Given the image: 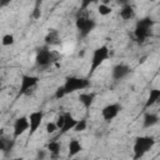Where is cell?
I'll return each instance as SVG.
<instances>
[{"label": "cell", "instance_id": "13", "mask_svg": "<svg viewBox=\"0 0 160 160\" xmlns=\"http://www.w3.org/2000/svg\"><path fill=\"white\" fill-rule=\"evenodd\" d=\"M81 150H82V145L78 139H71L69 141V145H68V155H69V158L76 156Z\"/></svg>", "mask_w": 160, "mask_h": 160}, {"label": "cell", "instance_id": "6", "mask_svg": "<svg viewBox=\"0 0 160 160\" xmlns=\"http://www.w3.org/2000/svg\"><path fill=\"white\" fill-rule=\"evenodd\" d=\"M75 26H76V29L79 30L80 36L85 38V36H88V35L95 29L96 22H95L92 19L88 18V16L80 15V16H78L76 20H75Z\"/></svg>", "mask_w": 160, "mask_h": 160}, {"label": "cell", "instance_id": "20", "mask_svg": "<svg viewBox=\"0 0 160 160\" xmlns=\"http://www.w3.org/2000/svg\"><path fill=\"white\" fill-rule=\"evenodd\" d=\"M98 12L101 15V16H108L112 12V9L106 4V2H102L98 6Z\"/></svg>", "mask_w": 160, "mask_h": 160}, {"label": "cell", "instance_id": "28", "mask_svg": "<svg viewBox=\"0 0 160 160\" xmlns=\"http://www.w3.org/2000/svg\"><path fill=\"white\" fill-rule=\"evenodd\" d=\"M90 4H91V1H82V2H81V8H82V9H86Z\"/></svg>", "mask_w": 160, "mask_h": 160}, {"label": "cell", "instance_id": "24", "mask_svg": "<svg viewBox=\"0 0 160 160\" xmlns=\"http://www.w3.org/2000/svg\"><path fill=\"white\" fill-rule=\"evenodd\" d=\"M56 130H59L58 126H56V122L49 121V122L46 124V132H48V134H54Z\"/></svg>", "mask_w": 160, "mask_h": 160}, {"label": "cell", "instance_id": "7", "mask_svg": "<svg viewBox=\"0 0 160 160\" xmlns=\"http://www.w3.org/2000/svg\"><path fill=\"white\" fill-rule=\"evenodd\" d=\"M39 81H40V79L36 75H22L21 80H20V88H19L18 95L21 96V95L28 94L30 91V89H34L38 85Z\"/></svg>", "mask_w": 160, "mask_h": 160}, {"label": "cell", "instance_id": "2", "mask_svg": "<svg viewBox=\"0 0 160 160\" xmlns=\"http://www.w3.org/2000/svg\"><path fill=\"white\" fill-rule=\"evenodd\" d=\"M110 52H109V48L106 45H101L99 48H96L92 51V56H91V61H90V70L88 72V78L92 76L95 74V71L109 59Z\"/></svg>", "mask_w": 160, "mask_h": 160}, {"label": "cell", "instance_id": "17", "mask_svg": "<svg viewBox=\"0 0 160 160\" xmlns=\"http://www.w3.org/2000/svg\"><path fill=\"white\" fill-rule=\"evenodd\" d=\"M44 40H45L46 46L59 44V42H60V39H59V31H58V30H54V29H50V30L48 31V34L45 35Z\"/></svg>", "mask_w": 160, "mask_h": 160}, {"label": "cell", "instance_id": "15", "mask_svg": "<svg viewBox=\"0 0 160 160\" xmlns=\"http://www.w3.org/2000/svg\"><path fill=\"white\" fill-rule=\"evenodd\" d=\"M119 15H120V18H121L122 20L128 21V20H131V19L135 16V10H134L132 5H130V4H125V5L120 9Z\"/></svg>", "mask_w": 160, "mask_h": 160}, {"label": "cell", "instance_id": "29", "mask_svg": "<svg viewBox=\"0 0 160 160\" xmlns=\"http://www.w3.org/2000/svg\"><path fill=\"white\" fill-rule=\"evenodd\" d=\"M9 160H24V158H14V159H9Z\"/></svg>", "mask_w": 160, "mask_h": 160}, {"label": "cell", "instance_id": "5", "mask_svg": "<svg viewBox=\"0 0 160 160\" xmlns=\"http://www.w3.org/2000/svg\"><path fill=\"white\" fill-rule=\"evenodd\" d=\"M152 20L150 18H142L136 22L135 30H134V36L135 40L139 42H144L146 40V38L149 36V31L152 26Z\"/></svg>", "mask_w": 160, "mask_h": 160}, {"label": "cell", "instance_id": "25", "mask_svg": "<svg viewBox=\"0 0 160 160\" xmlns=\"http://www.w3.org/2000/svg\"><path fill=\"white\" fill-rule=\"evenodd\" d=\"M56 126H58V129L59 130H61L62 129V126H64V122H65V116H64V114L62 115H60V116H58V119H56Z\"/></svg>", "mask_w": 160, "mask_h": 160}, {"label": "cell", "instance_id": "9", "mask_svg": "<svg viewBox=\"0 0 160 160\" xmlns=\"http://www.w3.org/2000/svg\"><path fill=\"white\" fill-rule=\"evenodd\" d=\"M120 110H121V105L118 104V102H112V104H109V105H106V106L102 108V110H101V116H102V119H104L105 121L109 122V121L114 120V119L119 115Z\"/></svg>", "mask_w": 160, "mask_h": 160}, {"label": "cell", "instance_id": "14", "mask_svg": "<svg viewBox=\"0 0 160 160\" xmlns=\"http://www.w3.org/2000/svg\"><path fill=\"white\" fill-rule=\"evenodd\" d=\"M160 100V89H151L149 91V96L146 99V102L144 105V110L149 109L150 106H152L154 104H156Z\"/></svg>", "mask_w": 160, "mask_h": 160}, {"label": "cell", "instance_id": "12", "mask_svg": "<svg viewBox=\"0 0 160 160\" xmlns=\"http://www.w3.org/2000/svg\"><path fill=\"white\" fill-rule=\"evenodd\" d=\"M64 116H65V122H64L62 129L60 130V134H66L68 131L74 130L75 125L78 124V120H76V119H75L70 112H65V114H64Z\"/></svg>", "mask_w": 160, "mask_h": 160}, {"label": "cell", "instance_id": "11", "mask_svg": "<svg viewBox=\"0 0 160 160\" xmlns=\"http://www.w3.org/2000/svg\"><path fill=\"white\" fill-rule=\"evenodd\" d=\"M130 74V68L126 64H118L112 68L111 76L114 80H121Z\"/></svg>", "mask_w": 160, "mask_h": 160}, {"label": "cell", "instance_id": "4", "mask_svg": "<svg viewBox=\"0 0 160 160\" xmlns=\"http://www.w3.org/2000/svg\"><path fill=\"white\" fill-rule=\"evenodd\" d=\"M89 85H90V81L85 78L68 76L65 79V82H64V89H65V92L68 95V94H71V92L78 91V90H85L89 88Z\"/></svg>", "mask_w": 160, "mask_h": 160}, {"label": "cell", "instance_id": "23", "mask_svg": "<svg viewBox=\"0 0 160 160\" xmlns=\"http://www.w3.org/2000/svg\"><path fill=\"white\" fill-rule=\"evenodd\" d=\"M65 95H66V92H65L64 85L59 86V88L55 90V94H54V96H55V99H56V100H60V99H61V98H64Z\"/></svg>", "mask_w": 160, "mask_h": 160}, {"label": "cell", "instance_id": "18", "mask_svg": "<svg viewBox=\"0 0 160 160\" xmlns=\"http://www.w3.org/2000/svg\"><path fill=\"white\" fill-rule=\"evenodd\" d=\"M94 99H95V94L94 92H81L79 95V101L82 104V106L85 109H89L92 105Z\"/></svg>", "mask_w": 160, "mask_h": 160}, {"label": "cell", "instance_id": "8", "mask_svg": "<svg viewBox=\"0 0 160 160\" xmlns=\"http://www.w3.org/2000/svg\"><path fill=\"white\" fill-rule=\"evenodd\" d=\"M30 129V122L28 116H20L15 120L14 126H12V140H16L20 138L24 132H26Z\"/></svg>", "mask_w": 160, "mask_h": 160}, {"label": "cell", "instance_id": "16", "mask_svg": "<svg viewBox=\"0 0 160 160\" xmlns=\"http://www.w3.org/2000/svg\"><path fill=\"white\" fill-rule=\"evenodd\" d=\"M159 116L158 114L155 112H146L144 115V119H142V126L146 129V128H151L154 125H156L159 122Z\"/></svg>", "mask_w": 160, "mask_h": 160}, {"label": "cell", "instance_id": "26", "mask_svg": "<svg viewBox=\"0 0 160 160\" xmlns=\"http://www.w3.org/2000/svg\"><path fill=\"white\" fill-rule=\"evenodd\" d=\"M46 159V151L44 149H39L36 152V160H45Z\"/></svg>", "mask_w": 160, "mask_h": 160}, {"label": "cell", "instance_id": "10", "mask_svg": "<svg viewBox=\"0 0 160 160\" xmlns=\"http://www.w3.org/2000/svg\"><path fill=\"white\" fill-rule=\"evenodd\" d=\"M29 122H30V129H29V135L32 136L38 129L40 128L41 122H42V119H44V112L41 110H36V111H32L29 116Z\"/></svg>", "mask_w": 160, "mask_h": 160}, {"label": "cell", "instance_id": "1", "mask_svg": "<svg viewBox=\"0 0 160 160\" xmlns=\"http://www.w3.org/2000/svg\"><path fill=\"white\" fill-rule=\"evenodd\" d=\"M155 139L149 135H142L135 138L132 146V160H140L146 152H149L155 146Z\"/></svg>", "mask_w": 160, "mask_h": 160}, {"label": "cell", "instance_id": "22", "mask_svg": "<svg viewBox=\"0 0 160 160\" xmlns=\"http://www.w3.org/2000/svg\"><path fill=\"white\" fill-rule=\"evenodd\" d=\"M86 128H88L86 120H85V119H81V120H78V124L75 125L74 131H75V132H82V131L86 130Z\"/></svg>", "mask_w": 160, "mask_h": 160}, {"label": "cell", "instance_id": "3", "mask_svg": "<svg viewBox=\"0 0 160 160\" xmlns=\"http://www.w3.org/2000/svg\"><path fill=\"white\" fill-rule=\"evenodd\" d=\"M60 58H61V55L59 52L50 50L48 46H44L38 51V54L35 56V64L40 68H44V66L50 65L54 61H58Z\"/></svg>", "mask_w": 160, "mask_h": 160}, {"label": "cell", "instance_id": "27", "mask_svg": "<svg viewBox=\"0 0 160 160\" xmlns=\"http://www.w3.org/2000/svg\"><path fill=\"white\" fill-rule=\"evenodd\" d=\"M40 16H41V10H40L39 8H35V9L32 10V12H31V18H32L34 20H39Z\"/></svg>", "mask_w": 160, "mask_h": 160}, {"label": "cell", "instance_id": "19", "mask_svg": "<svg viewBox=\"0 0 160 160\" xmlns=\"http://www.w3.org/2000/svg\"><path fill=\"white\" fill-rule=\"evenodd\" d=\"M60 149H61V144H60L59 141H56V140L50 141V142L48 144V146H46V150H48L52 156H58V155L60 154Z\"/></svg>", "mask_w": 160, "mask_h": 160}, {"label": "cell", "instance_id": "21", "mask_svg": "<svg viewBox=\"0 0 160 160\" xmlns=\"http://www.w3.org/2000/svg\"><path fill=\"white\" fill-rule=\"evenodd\" d=\"M14 42H15V38H14L12 34H5V35L2 36V39H1L2 46H10V45H12Z\"/></svg>", "mask_w": 160, "mask_h": 160}]
</instances>
